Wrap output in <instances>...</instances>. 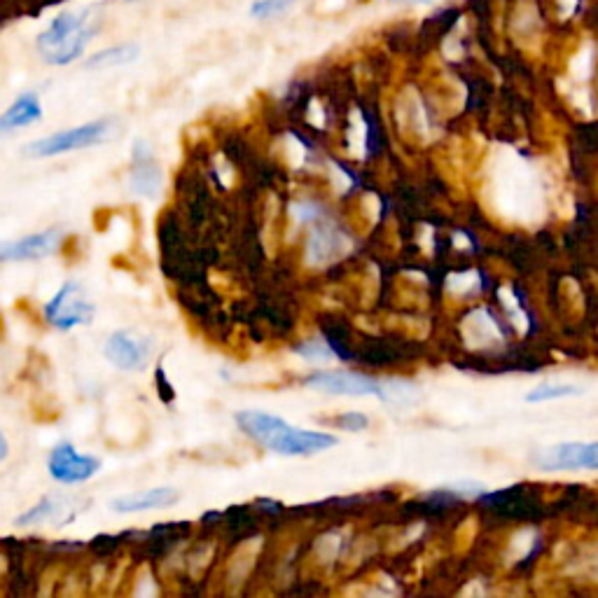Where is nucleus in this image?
I'll list each match as a JSON object with an SVG mask.
<instances>
[{
	"label": "nucleus",
	"instance_id": "obj_1",
	"mask_svg": "<svg viewBox=\"0 0 598 598\" xmlns=\"http://www.w3.org/2000/svg\"><path fill=\"white\" fill-rule=\"evenodd\" d=\"M236 423H239V428L250 440H255L257 444H262L264 449L281 456H314L321 454V451L332 449L337 444L335 435L290 426L281 416L253 412V409L236 414Z\"/></svg>",
	"mask_w": 598,
	"mask_h": 598
},
{
	"label": "nucleus",
	"instance_id": "obj_2",
	"mask_svg": "<svg viewBox=\"0 0 598 598\" xmlns=\"http://www.w3.org/2000/svg\"><path fill=\"white\" fill-rule=\"evenodd\" d=\"M94 36V26L85 15L64 12L50 24V29L38 36V52L47 64L66 66L82 57L89 40Z\"/></svg>",
	"mask_w": 598,
	"mask_h": 598
},
{
	"label": "nucleus",
	"instance_id": "obj_3",
	"mask_svg": "<svg viewBox=\"0 0 598 598\" xmlns=\"http://www.w3.org/2000/svg\"><path fill=\"white\" fill-rule=\"evenodd\" d=\"M115 129L110 120H96L89 124H82V127H73V129H64L57 131V134L40 138V141H33L31 145H26V155L33 159H45V157H57V155H66V152L73 150H85V148H94V145H101L113 138Z\"/></svg>",
	"mask_w": 598,
	"mask_h": 598
},
{
	"label": "nucleus",
	"instance_id": "obj_4",
	"mask_svg": "<svg viewBox=\"0 0 598 598\" xmlns=\"http://www.w3.org/2000/svg\"><path fill=\"white\" fill-rule=\"evenodd\" d=\"M94 304L87 299L85 288L78 281L61 285L45 307V318L57 330H73L94 321Z\"/></svg>",
	"mask_w": 598,
	"mask_h": 598
},
{
	"label": "nucleus",
	"instance_id": "obj_5",
	"mask_svg": "<svg viewBox=\"0 0 598 598\" xmlns=\"http://www.w3.org/2000/svg\"><path fill=\"white\" fill-rule=\"evenodd\" d=\"M304 386L330 395H377L381 400H391L386 384L356 372H316L304 379Z\"/></svg>",
	"mask_w": 598,
	"mask_h": 598
},
{
	"label": "nucleus",
	"instance_id": "obj_6",
	"mask_svg": "<svg viewBox=\"0 0 598 598\" xmlns=\"http://www.w3.org/2000/svg\"><path fill=\"white\" fill-rule=\"evenodd\" d=\"M542 470H598V442H563L533 456Z\"/></svg>",
	"mask_w": 598,
	"mask_h": 598
},
{
	"label": "nucleus",
	"instance_id": "obj_7",
	"mask_svg": "<svg viewBox=\"0 0 598 598\" xmlns=\"http://www.w3.org/2000/svg\"><path fill=\"white\" fill-rule=\"evenodd\" d=\"M47 468L59 484H82L89 482L101 470V461L94 456L80 454L71 442H61L59 447L52 449Z\"/></svg>",
	"mask_w": 598,
	"mask_h": 598
},
{
	"label": "nucleus",
	"instance_id": "obj_8",
	"mask_svg": "<svg viewBox=\"0 0 598 598\" xmlns=\"http://www.w3.org/2000/svg\"><path fill=\"white\" fill-rule=\"evenodd\" d=\"M64 241V229L52 227L45 232L24 236L17 241H0V262H29L43 260L57 253V248Z\"/></svg>",
	"mask_w": 598,
	"mask_h": 598
},
{
	"label": "nucleus",
	"instance_id": "obj_9",
	"mask_svg": "<svg viewBox=\"0 0 598 598\" xmlns=\"http://www.w3.org/2000/svg\"><path fill=\"white\" fill-rule=\"evenodd\" d=\"M152 344L131 332H115L106 342V358L122 372H143L150 363Z\"/></svg>",
	"mask_w": 598,
	"mask_h": 598
},
{
	"label": "nucleus",
	"instance_id": "obj_10",
	"mask_svg": "<svg viewBox=\"0 0 598 598\" xmlns=\"http://www.w3.org/2000/svg\"><path fill=\"white\" fill-rule=\"evenodd\" d=\"M71 503L73 498H66V496H45L43 500H38L31 510L19 514L17 526H38V524H47V521H52L54 526H64L80 512L78 507Z\"/></svg>",
	"mask_w": 598,
	"mask_h": 598
},
{
	"label": "nucleus",
	"instance_id": "obj_11",
	"mask_svg": "<svg viewBox=\"0 0 598 598\" xmlns=\"http://www.w3.org/2000/svg\"><path fill=\"white\" fill-rule=\"evenodd\" d=\"M178 500V491L171 489V486H157V489L129 493V496H120L110 500V510L122 512V514H136V512H150V510H162V507H169Z\"/></svg>",
	"mask_w": 598,
	"mask_h": 598
},
{
	"label": "nucleus",
	"instance_id": "obj_12",
	"mask_svg": "<svg viewBox=\"0 0 598 598\" xmlns=\"http://www.w3.org/2000/svg\"><path fill=\"white\" fill-rule=\"evenodd\" d=\"M159 185H162V176H159L157 166L152 164L150 152L145 150L143 143H136V164L129 176L131 192L138 194V197L155 199L159 194Z\"/></svg>",
	"mask_w": 598,
	"mask_h": 598
},
{
	"label": "nucleus",
	"instance_id": "obj_13",
	"mask_svg": "<svg viewBox=\"0 0 598 598\" xmlns=\"http://www.w3.org/2000/svg\"><path fill=\"white\" fill-rule=\"evenodd\" d=\"M43 117V106H40L38 94H24L12 103V106L0 115V134H10V131L26 129L36 124Z\"/></svg>",
	"mask_w": 598,
	"mask_h": 598
},
{
	"label": "nucleus",
	"instance_id": "obj_14",
	"mask_svg": "<svg viewBox=\"0 0 598 598\" xmlns=\"http://www.w3.org/2000/svg\"><path fill=\"white\" fill-rule=\"evenodd\" d=\"M138 54H141V50H138L136 45H115L99 54H94V57L87 61V68L89 71H96V68L127 66V64H131V61L138 59Z\"/></svg>",
	"mask_w": 598,
	"mask_h": 598
},
{
	"label": "nucleus",
	"instance_id": "obj_15",
	"mask_svg": "<svg viewBox=\"0 0 598 598\" xmlns=\"http://www.w3.org/2000/svg\"><path fill=\"white\" fill-rule=\"evenodd\" d=\"M582 388L573 384H542L526 395V402H549V400H561V398H573V395H580Z\"/></svg>",
	"mask_w": 598,
	"mask_h": 598
},
{
	"label": "nucleus",
	"instance_id": "obj_16",
	"mask_svg": "<svg viewBox=\"0 0 598 598\" xmlns=\"http://www.w3.org/2000/svg\"><path fill=\"white\" fill-rule=\"evenodd\" d=\"M295 3V0H257L253 3V17H260V19H267V17H274V15H281L290 8V5Z\"/></svg>",
	"mask_w": 598,
	"mask_h": 598
},
{
	"label": "nucleus",
	"instance_id": "obj_17",
	"mask_svg": "<svg viewBox=\"0 0 598 598\" xmlns=\"http://www.w3.org/2000/svg\"><path fill=\"white\" fill-rule=\"evenodd\" d=\"M335 423L339 428L351 430V433H358V430H365L367 426H370V419H367V416L360 414V412H346L342 416H337Z\"/></svg>",
	"mask_w": 598,
	"mask_h": 598
},
{
	"label": "nucleus",
	"instance_id": "obj_18",
	"mask_svg": "<svg viewBox=\"0 0 598 598\" xmlns=\"http://www.w3.org/2000/svg\"><path fill=\"white\" fill-rule=\"evenodd\" d=\"M120 540L122 538H113V535H99V538L92 542V549L99 556H108V554H113L117 547H120Z\"/></svg>",
	"mask_w": 598,
	"mask_h": 598
},
{
	"label": "nucleus",
	"instance_id": "obj_19",
	"mask_svg": "<svg viewBox=\"0 0 598 598\" xmlns=\"http://www.w3.org/2000/svg\"><path fill=\"white\" fill-rule=\"evenodd\" d=\"M155 381H157V391H159V395H162V398H164L166 402H171V400H173V395H176V391H173V386L169 384V379H166V372L162 370V367H159V370H157Z\"/></svg>",
	"mask_w": 598,
	"mask_h": 598
},
{
	"label": "nucleus",
	"instance_id": "obj_20",
	"mask_svg": "<svg viewBox=\"0 0 598 598\" xmlns=\"http://www.w3.org/2000/svg\"><path fill=\"white\" fill-rule=\"evenodd\" d=\"M297 351H299V353H302V356H304V358H307V356H309V353H311V358H316V360H325V358H330V351H332V349H323V346H318V344H314V342H311V344H304V346H299V349H297Z\"/></svg>",
	"mask_w": 598,
	"mask_h": 598
},
{
	"label": "nucleus",
	"instance_id": "obj_21",
	"mask_svg": "<svg viewBox=\"0 0 598 598\" xmlns=\"http://www.w3.org/2000/svg\"><path fill=\"white\" fill-rule=\"evenodd\" d=\"M8 451H10V447H8V440H5L3 433H0V463H3L5 458H8Z\"/></svg>",
	"mask_w": 598,
	"mask_h": 598
},
{
	"label": "nucleus",
	"instance_id": "obj_22",
	"mask_svg": "<svg viewBox=\"0 0 598 598\" xmlns=\"http://www.w3.org/2000/svg\"><path fill=\"white\" fill-rule=\"evenodd\" d=\"M405 3H430V0H405Z\"/></svg>",
	"mask_w": 598,
	"mask_h": 598
}]
</instances>
